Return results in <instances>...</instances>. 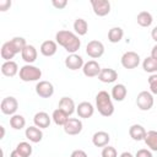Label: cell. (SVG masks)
<instances>
[{"mask_svg": "<svg viewBox=\"0 0 157 157\" xmlns=\"http://www.w3.org/2000/svg\"><path fill=\"white\" fill-rule=\"evenodd\" d=\"M148 86H150V92L152 94H157V74H152L148 77Z\"/></svg>", "mask_w": 157, "mask_h": 157, "instance_id": "34", "label": "cell"}, {"mask_svg": "<svg viewBox=\"0 0 157 157\" xmlns=\"http://www.w3.org/2000/svg\"><path fill=\"white\" fill-rule=\"evenodd\" d=\"M70 157H88V156L83 150H75L71 152Z\"/></svg>", "mask_w": 157, "mask_h": 157, "instance_id": "38", "label": "cell"}, {"mask_svg": "<svg viewBox=\"0 0 157 157\" xmlns=\"http://www.w3.org/2000/svg\"><path fill=\"white\" fill-rule=\"evenodd\" d=\"M55 42L70 54H75L81 47V40L78 36L67 29L58 31L55 34Z\"/></svg>", "mask_w": 157, "mask_h": 157, "instance_id": "1", "label": "cell"}, {"mask_svg": "<svg viewBox=\"0 0 157 157\" xmlns=\"http://www.w3.org/2000/svg\"><path fill=\"white\" fill-rule=\"evenodd\" d=\"M137 25L141 27H150L153 22V17L148 11H141L136 17Z\"/></svg>", "mask_w": 157, "mask_h": 157, "instance_id": "29", "label": "cell"}, {"mask_svg": "<svg viewBox=\"0 0 157 157\" xmlns=\"http://www.w3.org/2000/svg\"><path fill=\"white\" fill-rule=\"evenodd\" d=\"M86 54L92 59H98L104 54V45L99 40H90L86 45Z\"/></svg>", "mask_w": 157, "mask_h": 157, "instance_id": "6", "label": "cell"}, {"mask_svg": "<svg viewBox=\"0 0 157 157\" xmlns=\"http://www.w3.org/2000/svg\"><path fill=\"white\" fill-rule=\"evenodd\" d=\"M69 114L66 113V112H64L63 109H60V108H56L54 112H53V114H52V119H53V121L56 124V125H59V126H64L65 124H66V121L69 120Z\"/></svg>", "mask_w": 157, "mask_h": 157, "instance_id": "24", "label": "cell"}, {"mask_svg": "<svg viewBox=\"0 0 157 157\" xmlns=\"http://www.w3.org/2000/svg\"><path fill=\"white\" fill-rule=\"evenodd\" d=\"M120 63H121L123 67H125V69H128V70L135 69V67H137L139 64H140V55H139L136 52H132V50L125 52V53L121 55Z\"/></svg>", "mask_w": 157, "mask_h": 157, "instance_id": "5", "label": "cell"}, {"mask_svg": "<svg viewBox=\"0 0 157 157\" xmlns=\"http://www.w3.org/2000/svg\"><path fill=\"white\" fill-rule=\"evenodd\" d=\"M1 72H2V75L6 76V77H13L15 75H17V74L20 72L17 63L13 61V60L5 61V63L1 65Z\"/></svg>", "mask_w": 157, "mask_h": 157, "instance_id": "17", "label": "cell"}, {"mask_svg": "<svg viewBox=\"0 0 157 157\" xmlns=\"http://www.w3.org/2000/svg\"><path fill=\"white\" fill-rule=\"evenodd\" d=\"M42 55L44 56H53L56 50H58V43L55 40H44L42 44H40V48H39Z\"/></svg>", "mask_w": 157, "mask_h": 157, "instance_id": "21", "label": "cell"}, {"mask_svg": "<svg viewBox=\"0 0 157 157\" xmlns=\"http://www.w3.org/2000/svg\"><path fill=\"white\" fill-rule=\"evenodd\" d=\"M134 157H153V156H152V152L150 150H147V148H140V150H137V152L135 153Z\"/></svg>", "mask_w": 157, "mask_h": 157, "instance_id": "36", "label": "cell"}, {"mask_svg": "<svg viewBox=\"0 0 157 157\" xmlns=\"http://www.w3.org/2000/svg\"><path fill=\"white\" fill-rule=\"evenodd\" d=\"M10 157H25V156H23V155H21V153H20V152H18V151L15 148V150H13V151L10 153Z\"/></svg>", "mask_w": 157, "mask_h": 157, "instance_id": "41", "label": "cell"}, {"mask_svg": "<svg viewBox=\"0 0 157 157\" xmlns=\"http://www.w3.org/2000/svg\"><path fill=\"white\" fill-rule=\"evenodd\" d=\"M85 65L83 63V59L81 55L78 54H69L66 58H65V66L69 69V70H78V69H82Z\"/></svg>", "mask_w": 157, "mask_h": 157, "instance_id": "11", "label": "cell"}, {"mask_svg": "<svg viewBox=\"0 0 157 157\" xmlns=\"http://www.w3.org/2000/svg\"><path fill=\"white\" fill-rule=\"evenodd\" d=\"M11 0H1L0 1V11H6V10H9L10 7H11Z\"/></svg>", "mask_w": 157, "mask_h": 157, "instance_id": "37", "label": "cell"}, {"mask_svg": "<svg viewBox=\"0 0 157 157\" xmlns=\"http://www.w3.org/2000/svg\"><path fill=\"white\" fill-rule=\"evenodd\" d=\"M76 113L80 118H83V119H88L93 115L94 113V107L92 105V103L90 102H81L78 103V105L76 107Z\"/></svg>", "mask_w": 157, "mask_h": 157, "instance_id": "14", "label": "cell"}, {"mask_svg": "<svg viewBox=\"0 0 157 157\" xmlns=\"http://www.w3.org/2000/svg\"><path fill=\"white\" fill-rule=\"evenodd\" d=\"M150 56H152L153 59H156L157 60V44L156 45H153V48L151 49V55Z\"/></svg>", "mask_w": 157, "mask_h": 157, "instance_id": "40", "label": "cell"}, {"mask_svg": "<svg viewBox=\"0 0 157 157\" xmlns=\"http://www.w3.org/2000/svg\"><path fill=\"white\" fill-rule=\"evenodd\" d=\"M25 135H26V137H27L31 142H33V144H38V142H40L42 139H43V131H42V129L37 128L36 125L26 128Z\"/></svg>", "mask_w": 157, "mask_h": 157, "instance_id": "16", "label": "cell"}, {"mask_svg": "<svg viewBox=\"0 0 157 157\" xmlns=\"http://www.w3.org/2000/svg\"><path fill=\"white\" fill-rule=\"evenodd\" d=\"M124 37V31L121 27H112L108 31V40L110 43H119Z\"/></svg>", "mask_w": 157, "mask_h": 157, "instance_id": "28", "label": "cell"}, {"mask_svg": "<svg viewBox=\"0 0 157 157\" xmlns=\"http://www.w3.org/2000/svg\"><path fill=\"white\" fill-rule=\"evenodd\" d=\"M74 31L77 36H85L88 32V23L86 20L78 17L74 22Z\"/></svg>", "mask_w": 157, "mask_h": 157, "instance_id": "27", "label": "cell"}, {"mask_svg": "<svg viewBox=\"0 0 157 157\" xmlns=\"http://www.w3.org/2000/svg\"><path fill=\"white\" fill-rule=\"evenodd\" d=\"M110 136L105 131H96L92 136V144L96 147H105L109 144Z\"/></svg>", "mask_w": 157, "mask_h": 157, "instance_id": "18", "label": "cell"}, {"mask_svg": "<svg viewBox=\"0 0 157 157\" xmlns=\"http://www.w3.org/2000/svg\"><path fill=\"white\" fill-rule=\"evenodd\" d=\"M101 70L102 69L96 60H88L82 67V72L86 77H98Z\"/></svg>", "mask_w": 157, "mask_h": 157, "instance_id": "12", "label": "cell"}, {"mask_svg": "<svg viewBox=\"0 0 157 157\" xmlns=\"http://www.w3.org/2000/svg\"><path fill=\"white\" fill-rule=\"evenodd\" d=\"M146 146L151 151H157V131L156 130H150L146 132V136L144 139Z\"/></svg>", "mask_w": 157, "mask_h": 157, "instance_id": "26", "label": "cell"}, {"mask_svg": "<svg viewBox=\"0 0 157 157\" xmlns=\"http://www.w3.org/2000/svg\"><path fill=\"white\" fill-rule=\"evenodd\" d=\"M82 121L77 118H69V120L66 121V124L63 126L64 128V131L67 134V135H71V136H75V135H78L81 131H82Z\"/></svg>", "mask_w": 157, "mask_h": 157, "instance_id": "10", "label": "cell"}, {"mask_svg": "<svg viewBox=\"0 0 157 157\" xmlns=\"http://www.w3.org/2000/svg\"><path fill=\"white\" fill-rule=\"evenodd\" d=\"M91 5L98 17H104L110 12V2L108 0H91Z\"/></svg>", "mask_w": 157, "mask_h": 157, "instance_id": "8", "label": "cell"}, {"mask_svg": "<svg viewBox=\"0 0 157 157\" xmlns=\"http://www.w3.org/2000/svg\"><path fill=\"white\" fill-rule=\"evenodd\" d=\"M50 121H52V118L49 117L48 113L45 112H38L34 114L33 117V123L37 128L39 129H45V128H49L50 125Z\"/></svg>", "mask_w": 157, "mask_h": 157, "instance_id": "15", "label": "cell"}, {"mask_svg": "<svg viewBox=\"0 0 157 157\" xmlns=\"http://www.w3.org/2000/svg\"><path fill=\"white\" fill-rule=\"evenodd\" d=\"M0 129H1V136H0V139H2V137L5 136V128L1 125V126H0Z\"/></svg>", "mask_w": 157, "mask_h": 157, "instance_id": "43", "label": "cell"}, {"mask_svg": "<svg viewBox=\"0 0 157 157\" xmlns=\"http://www.w3.org/2000/svg\"><path fill=\"white\" fill-rule=\"evenodd\" d=\"M155 104L153 94L150 91H141L136 97V105L140 110H150Z\"/></svg>", "mask_w": 157, "mask_h": 157, "instance_id": "4", "label": "cell"}, {"mask_svg": "<svg viewBox=\"0 0 157 157\" xmlns=\"http://www.w3.org/2000/svg\"><path fill=\"white\" fill-rule=\"evenodd\" d=\"M118 78V72L112 67H104L98 75V80L103 83H113Z\"/></svg>", "mask_w": 157, "mask_h": 157, "instance_id": "13", "label": "cell"}, {"mask_svg": "<svg viewBox=\"0 0 157 157\" xmlns=\"http://www.w3.org/2000/svg\"><path fill=\"white\" fill-rule=\"evenodd\" d=\"M58 108L63 109L64 112H66L69 115H71L74 112H76V107H75V102L72 98L70 97H61L59 101V105Z\"/></svg>", "mask_w": 157, "mask_h": 157, "instance_id": "23", "label": "cell"}, {"mask_svg": "<svg viewBox=\"0 0 157 157\" xmlns=\"http://www.w3.org/2000/svg\"><path fill=\"white\" fill-rule=\"evenodd\" d=\"M21 56L22 59L27 63V64H32L37 60V56H38V53H37V49L34 45H31V44H27L25 47V49L22 50L21 53Z\"/></svg>", "mask_w": 157, "mask_h": 157, "instance_id": "22", "label": "cell"}, {"mask_svg": "<svg viewBox=\"0 0 157 157\" xmlns=\"http://www.w3.org/2000/svg\"><path fill=\"white\" fill-rule=\"evenodd\" d=\"M96 108L102 117H110L114 113V104L112 96L107 91H99L96 94Z\"/></svg>", "mask_w": 157, "mask_h": 157, "instance_id": "2", "label": "cell"}, {"mask_svg": "<svg viewBox=\"0 0 157 157\" xmlns=\"http://www.w3.org/2000/svg\"><path fill=\"white\" fill-rule=\"evenodd\" d=\"M151 37H152V39L157 43V26H156V27H153V29L151 31Z\"/></svg>", "mask_w": 157, "mask_h": 157, "instance_id": "39", "label": "cell"}, {"mask_svg": "<svg viewBox=\"0 0 157 157\" xmlns=\"http://www.w3.org/2000/svg\"><path fill=\"white\" fill-rule=\"evenodd\" d=\"M10 126L15 130H21L26 126V119L21 114H13L10 118Z\"/></svg>", "mask_w": 157, "mask_h": 157, "instance_id": "30", "label": "cell"}, {"mask_svg": "<svg viewBox=\"0 0 157 157\" xmlns=\"http://www.w3.org/2000/svg\"><path fill=\"white\" fill-rule=\"evenodd\" d=\"M36 93L40 98H50L54 94V86L49 81H39L36 85Z\"/></svg>", "mask_w": 157, "mask_h": 157, "instance_id": "9", "label": "cell"}, {"mask_svg": "<svg viewBox=\"0 0 157 157\" xmlns=\"http://www.w3.org/2000/svg\"><path fill=\"white\" fill-rule=\"evenodd\" d=\"M16 150L21 153V155H23L25 157H29L31 155H32V146L28 144V142H26V141H22V142H20V144H17V146H16Z\"/></svg>", "mask_w": 157, "mask_h": 157, "instance_id": "32", "label": "cell"}, {"mask_svg": "<svg viewBox=\"0 0 157 157\" xmlns=\"http://www.w3.org/2000/svg\"><path fill=\"white\" fill-rule=\"evenodd\" d=\"M0 109L5 115H13L18 109V102L15 97H5L0 103Z\"/></svg>", "mask_w": 157, "mask_h": 157, "instance_id": "7", "label": "cell"}, {"mask_svg": "<svg viewBox=\"0 0 157 157\" xmlns=\"http://www.w3.org/2000/svg\"><path fill=\"white\" fill-rule=\"evenodd\" d=\"M18 76L23 82L38 81L42 77V70L32 64H26L20 69Z\"/></svg>", "mask_w": 157, "mask_h": 157, "instance_id": "3", "label": "cell"}, {"mask_svg": "<svg viewBox=\"0 0 157 157\" xmlns=\"http://www.w3.org/2000/svg\"><path fill=\"white\" fill-rule=\"evenodd\" d=\"M142 69L146 72L152 74H157V60L153 59L152 56H146L142 61Z\"/></svg>", "mask_w": 157, "mask_h": 157, "instance_id": "31", "label": "cell"}, {"mask_svg": "<svg viewBox=\"0 0 157 157\" xmlns=\"http://www.w3.org/2000/svg\"><path fill=\"white\" fill-rule=\"evenodd\" d=\"M52 5H53L55 9H58V10H63V9L66 7L67 0H53V1H52Z\"/></svg>", "mask_w": 157, "mask_h": 157, "instance_id": "35", "label": "cell"}, {"mask_svg": "<svg viewBox=\"0 0 157 157\" xmlns=\"http://www.w3.org/2000/svg\"><path fill=\"white\" fill-rule=\"evenodd\" d=\"M119 157H134V156H132V153H131V152H129V151H125V152L120 153V156H119Z\"/></svg>", "mask_w": 157, "mask_h": 157, "instance_id": "42", "label": "cell"}, {"mask_svg": "<svg viewBox=\"0 0 157 157\" xmlns=\"http://www.w3.org/2000/svg\"><path fill=\"white\" fill-rule=\"evenodd\" d=\"M16 54H17V52L15 50V48L12 47V44H11L10 40H7V42H5L2 44V47H1V58L5 61H9V60L13 59V56Z\"/></svg>", "mask_w": 157, "mask_h": 157, "instance_id": "25", "label": "cell"}, {"mask_svg": "<svg viewBox=\"0 0 157 157\" xmlns=\"http://www.w3.org/2000/svg\"><path fill=\"white\" fill-rule=\"evenodd\" d=\"M101 156H102V157H118V152H117L115 147L107 145L105 147H103Z\"/></svg>", "mask_w": 157, "mask_h": 157, "instance_id": "33", "label": "cell"}, {"mask_svg": "<svg viewBox=\"0 0 157 157\" xmlns=\"http://www.w3.org/2000/svg\"><path fill=\"white\" fill-rule=\"evenodd\" d=\"M126 94H128V88L125 87V85L117 83V85H114L112 87V93H110L112 99H114L117 102H121V101L125 99Z\"/></svg>", "mask_w": 157, "mask_h": 157, "instance_id": "19", "label": "cell"}, {"mask_svg": "<svg viewBox=\"0 0 157 157\" xmlns=\"http://www.w3.org/2000/svg\"><path fill=\"white\" fill-rule=\"evenodd\" d=\"M146 130L142 125L140 124H132L129 128V135L134 141H142L146 136Z\"/></svg>", "mask_w": 157, "mask_h": 157, "instance_id": "20", "label": "cell"}]
</instances>
